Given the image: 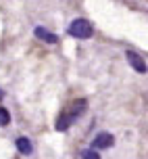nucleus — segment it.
Returning <instances> with one entry per match:
<instances>
[{
    "instance_id": "0eeeda50",
    "label": "nucleus",
    "mask_w": 148,
    "mask_h": 159,
    "mask_svg": "<svg viewBox=\"0 0 148 159\" xmlns=\"http://www.w3.org/2000/svg\"><path fill=\"white\" fill-rule=\"evenodd\" d=\"M11 124V113H8V109H4V107H0V128H4Z\"/></svg>"
},
{
    "instance_id": "6e6552de",
    "label": "nucleus",
    "mask_w": 148,
    "mask_h": 159,
    "mask_svg": "<svg viewBox=\"0 0 148 159\" xmlns=\"http://www.w3.org/2000/svg\"><path fill=\"white\" fill-rule=\"evenodd\" d=\"M84 159H100V155L96 149H88V151H84Z\"/></svg>"
},
{
    "instance_id": "f257e3e1",
    "label": "nucleus",
    "mask_w": 148,
    "mask_h": 159,
    "mask_svg": "<svg viewBox=\"0 0 148 159\" xmlns=\"http://www.w3.org/2000/svg\"><path fill=\"white\" fill-rule=\"evenodd\" d=\"M86 107H88V103L86 101H79V107H75V111H71V113H61L59 117H56V124H54V128H56V132H67L71 128V124L75 121V119L81 115V113L86 111Z\"/></svg>"
},
{
    "instance_id": "20e7f679",
    "label": "nucleus",
    "mask_w": 148,
    "mask_h": 159,
    "mask_svg": "<svg viewBox=\"0 0 148 159\" xmlns=\"http://www.w3.org/2000/svg\"><path fill=\"white\" fill-rule=\"evenodd\" d=\"M113 144H115L113 134H109V132H100V134L92 140V149H111Z\"/></svg>"
},
{
    "instance_id": "1a4fd4ad",
    "label": "nucleus",
    "mask_w": 148,
    "mask_h": 159,
    "mask_svg": "<svg viewBox=\"0 0 148 159\" xmlns=\"http://www.w3.org/2000/svg\"><path fill=\"white\" fill-rule=\"evenodd\" d=\"M2 96H4V92H2V90H0V101H2Z\"/></svg>"
},
{
    "instance_id": "7ed1b4c3",
    "label": "nucleus",
    "mask_w": 148,
    "mask_h": 159,
    "mask_svg": "<svg viewBox=\"0 0 148 159\" xmlns=\"http://www.w3.org/2000/svg\"><path fill=\"white\" fill-rule=\"evenodd\" d=\"M125 59H127V63L132 65V67H133L138 73H146V61H144V59H142L138 52L127 50V52H125Z\"/></svg>"
},
{
    "instance_id": "39448f33",
    "label": "nucleus",
    "mask_w": 148,
    "mask_h": 159,
    "mask_svg": "<svg viewBox=\"0 0 148 159\" xmlns=\"http://www.w3.org/2000/svg\"><path fill=\"white\" fill-rule=\"evenodd\" d=\"M33 36L38 40H42L44 44H56V42H59V36L52 34V32H48L46 27H42V25H38V27L33 30Z\"/></svg>"
},
{
    "instance_id": "423d86ee",
    "label": "nucleus",
    "mask_w": 148,
    "mask_h": 159,
    "mask_svg": "<svg viewBox=\"0 0 148 159\" xmlns=\"http://www.w3.org/2000/svg\"><path fill=\"white\" fill-rule=\"evenodd\" d=\"M15 144H17V151L21 153V155H31V153H33V144H31V140L25 138V136H19Z\"/></svg>"
},
{
    "instance_id": "f03ea898",
    "label": "nucleus",
    "mask_w": 148,
    "mask_h": 159,
    "mask_svg": "<svg viewBox=\"0 0 148 159\" xmlns=\"http://www.w3.org/2000/svg\"><path fill=\"white\" fill-rule=\"evenodd\" d=\"M67 32H69L73 38H77V40H88V38L94 36V27H92V23H90L88 19H75V21H71Z\"/></svg>"
}]
</instances>
